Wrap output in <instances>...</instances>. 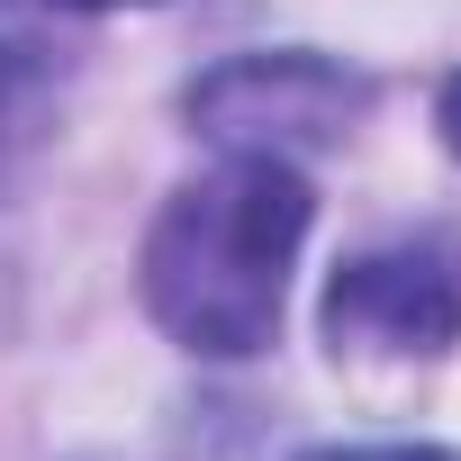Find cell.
<instances>
[{"mask_svg":"<svg viewBox=\"0 0 461 461\" xmlns=\"http://www.w3.org/2000/svg\"><path fill=\"white\" fill-rule=\"evenodd\" d=\"M308 245V181L281 154H226L181 181L145 236V308L181 353L245 362L281 335L290 263Z\"/></svg>","mask_w":461,"mask_h":461,"instance_id":"1","label":"cell"},{"mask_svg":"<svg viewBox=\"0 0 461 461\" xmlns=\"http://www.w3.org/2000/svg\"><path fill=\"white\" fill-rule=\"evenodd\" d=\"M326 335H335V353H443V344H461V236L416 226V236L353 254L326 281Z\"/></svg>","mask_w":461,"mask_h":461,"instance_id":"2","label":"cell"},{"mask_svg":"<svg viewBox=\"0 0 461 461\" xmlns=\"http://www.w3.org/2000/svg\"><path fill=\"white\" fill-rule=\"evenodd\" d=\"M371 91L326 64V55H236V64H217L199 91H190V118L217 136V145H236V154H281L290 145H326L344 136V118L362 109Z\"/></svg>","mask_w":461,"mask_h":461,"instance_id":"3","label":"cell"},{"mask_svg":"<svg viewBox=\"0 0 461 461\" xmlns=\"http://www.w3.org/2000/svg\"><path fill=\"white\" fill-rule=\"evenodd\" d=\"M55 118V82L28 46H0V190H10V172L28 163V145L46 136Z\"/></svg>","mask_w":461,"mask_h":461,"instance_id":"4","label":"cell"},{"mask_svg":"<svg viewBox=\"0 0 461 461\" xmlns=\"http://www.w3.org/2000/svg\"><path fill=\"white\" fill-rule=\"evenodd\" d=\"M308 461H461V452H443V443H326Z\"/></svg>","mask_w":461,"mask_h":461,"instance_id":"5","label":"cell"},{"mask_svg":"<svg viewBox=\"0 0 461 461\" xmlns=\"http://www.w3.org/2000/svg\"><path fill=\"white\" fill-rule=\"evenodd\" d=\"M443 145H452V154H461V73H452V82H443Z\"/></svg>","mask_w":461,"mask_h":461,"instance_id":"6","label":"cell"},{"mask_svg":"<svg viewBox=\"0 0 461 461\" xmlns=\"http://www.w3.org/2000/svg\"><path fill=\"white\" fill-rule=\"evenodd\" d=\"M64 10H127V0H64Z\"/></svg>","mask_w":461,"mask_h":461,"instance_id":"7","label":"cell"}]
</instances>
